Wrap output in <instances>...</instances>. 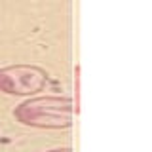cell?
Returning a JSON list of instances; mask_svg holds the SVG:
<instances>
[{"mask_svg":"<svg viewBox=\"0 0 152 152\" xmlns=\"http://www.w3.org/2000/svg\"><path fill=\"white\" fill-rule=\"evenodd\" d=\"M72 101L69 97H34L23 101L13 110V116L21 124L32 127L59 129L72 124Z\"/></svg>","mask_w":152,"mask_h":152,"instance_id":"6da1fadb","label":"cell"},{"mask_svg":"<svg viewBox=\"0 0 152 152\" xmlns=\"http://www.w3.org/2000/svg\"><path fill=\"white\" fill-rule=\"evenodd\" d=\"M48 74L38 66L17 65L0 70V89L12 95H31L46 88Z\"/></svg>","mask_w":152,"mask_h":152,"instance_id":"7a4b0ae2","label":"cell"},{"mask_svg":"<svg viewBox=\"0 0 152 152\" xmlns=\"http://www.w3.org/2000/svg\"><path fill=\"white\" fill-rule=\"evenodd\" d=\"M50 152H70L69 148H59V150H50Z\"/></svg>","mask_w":152,"mask_h":152,"instance_id":"3957f363","label":"cell"}]
</instances>
